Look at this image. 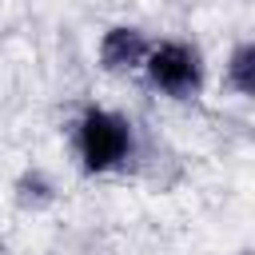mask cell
Returning a JSON list of instances; mask_svg holds the SVG:
<instances>
[{"instance_id":"obj_2","label":"cell","mask_w":255,"mask_h":255,"mask_svg":"<svg viewBox=\"0 0 255 255\" xmlns=\"http://www.w3.org/2000/svg\"><path fill=\"white\" fill-rule=\"evenodd\" d=\"M143 68H147V80L159 92L175 96V100H187V96H195L203 88V64H199V52L191 44L167 40V44L147 52Z\"/></svg>"},{"instance_id":"obj_5","label":"cell","mask_w":255,"mask_h":255,"mask_svg":"<svg viewBox=\"0 0 255 255\" xmlns=\"http://www.w3.org/2000/svg\"><path fill=\"white\" fill-rule=\"evenodd\" d=\"M16 199H20L24 207H44V203H52V183H48V175H44V171H28V175H20V183H16Z\"/></svg>"},{"instance_id":"obj_1","label":"cell","mask_w":255,"mask_h":255,"mask_svg":"<svg viewBox=\"0 0 255 255\" xmlns=\"http://www.w3.org/2000/svg\"><path fill=\"white\" fill-rule=\"evenodd\" d=\"M76 147L88 171H112L131 155V124L108 108H88L76 124Z\"/></svg>"},{"instance_id":"obj_4","label":"cell","mask_w":255,"mask_h":255,"mask_svg":"<svg viewBox=\"0 0 255 255\" xmlns=\"http://www.w3.org/2000/svg\"><path fill=\"white\" fill-rule=\"evenodd\" d=\"M227 84H231L239 96H251V92H255V44H251V40H243V44L231 52V60H227Z\"/></svg>"},{"instance_id":"obj_6","label":"cell","mask_w":255,"mask_h":255,"mask_svg":"<svg viewBox=\"0 0 255 255\" xmlns=\"http://www.w3.org/2000/svg\"><path fill=\"white\" fill-rule=\"evenodd\" d=\"M0 255H4V251H0Z\"/></svg>"},{"instance_id":"obj_3","label":"cell","mask_w":255,"mask_h":255,"mask_svg":"<svg viewBox=\"0 0 255 255\" xmlns=\"http://www.w3.org/2000/svg\"><path fill=\"white\" fill-rule=\"evenodd\" d=\"M147 52H151L147 36H143L139 28H131V24H116V28H108L104 40H100V64H104L108 72H131V68H143Z\"/></svg>"}]
</instances>
